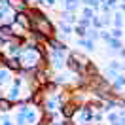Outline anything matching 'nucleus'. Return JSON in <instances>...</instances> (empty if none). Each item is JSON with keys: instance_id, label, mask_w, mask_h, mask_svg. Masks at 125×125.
<instances>
[{"instance_id": "f257e3e1", "label": "nucleus", "mask_w": 125, "mask_h": 125, "mask_svg": "<svg viewBox=\"0 0 125 125\" xmlns=\"http://www.w3.org/2000/svg\"><path fill=\"white\" fill-rule=\"evenodd\" d=\"M70 51H49V68L61 72L66 68V57Z\"/></svg>"}, {"instance_id": "f03ea898", "label": "nucleus", "mask_w": 125, "mask_h": 125, "mask_svg": "<svg viewBox=\"0 0 125 125\" xmlns=\"http://www.w3.org/2000/svg\"><path fill=\"white\" fill-rule=\"evenodd\" d=\"M78 108H80L78 104H74L72 101H66V102H62L61 106H59V110H57V112L61 114L62 119H72V117H74V114L78 112Z\"/></svg>"}, {"instance_id": "7ed1b4c3", "label": "nucleus", "mask_w": 125, "mask_h": 125, "mask_svg": "<svg viewBox=\"0 0 125 125\" xmlns=\"http://www.w3.org/2000/svg\"><path fill=\"white\" fill-rule=\"evenodd\" d=\"M2 64L8 68V70H11L13 74H19L21 72V68H23V64H21V57H6L4 55V61H2Z\"/></svg>"}, {"instance_id": "20e7f679", "label": "nucleus", "mask_w": 125, "mask_h": 125, "mask_svg": "<svg viewBox=\"0 0 125 125\" xmlns=\"http://www.w3.org/2000/svg\"><path fill=\"white\" fill-rule=\"evenodd\" d=\"M11 25H17V27H23V29H27V31H31V17H29V13H27V11L15 13V15H13Z\"/></svg>"}, {"instance_id": "39448f33", "label": "nucleus", "mask_w": 125, "mask_h": 125, "mask_svg": "<svg viewBox=\"0 0 125 125\" xmlns=\"http://www.w3.org/2000/svg\"><path fill=\"white\" fill-rule=\"evenodd\" d=\"M15 11L11 10V6H0V25H11Z\"/></svg>"}, {"instance_id": "423d86ee", "label": "nucleus", "mask_w": 125, "mask_h": 125, "mask_svg": "<svg viewBox=\"0 0 125 125\" xmlns=\"http://www.w3.org/2000/svg\"><path fill=\"white\" fill-rule=\"evenodd\" d=\"M11 80H13V72L8 70L4 64L0 66V85L4 87V85H10L11 83Z\"/></svg>"}, {"instance_id": "0eeeda50", "label": "nucleus", "mask_w": 125, "mask_h": 125, "mask_svg": "<svg viewBox=\"0 0 125 125\" xmlns=\"http://www.w3.org/2000/svg\"><path fill=\"white\" fill-rule=\"evenodd\" d=\"M21 89L23 87H15V85H10V89H8V93L4 95V97H8L11 102H17V101H21L23 97H21Z\"/></svg>"}, {"instance_id": "6e6552de", "label": "nucleus", "mask_w": 125, "mask_h": 125, "mask_svg": "<svg viewBox=\"0 0 125 125\" xmlns=\"http://www.w3.org/2000/svg\"><path fill=\"white\" fill-rule=\"evenodd\" d=\"M0 36L2 38H6L10 42V40L15 38V32H13V27L11 25H0Z\"/></svg>"}, {"instance_id": "1a4fd4ad", "label": "nucleus", "mask_w": 125, "mask_h": 125, "mask_svg": "<svg viewBox=\"0 0 125 125\" xmlns=\"http://www.w3.org/2000/svg\"><path fill=\"white\" fill-rule=\"evenodd\" d=\"M61 21H62V23H66V25H72V27H74V25L78 23V15H76V13H70V11H64V10H62Z\"/></svg>"}, {"instance_id": "9d476101", "label": "nucleus", "mask_w": 125, "mask_h": 125, "mask_svg": "<svg viewBox=\"0 0 125 125\" xmlns=\"http://www.w3.org/2000/svg\"><path fill=\"white\" fill-rule=\"evenodd\" d=\"M123 25H125V17L121 11H116L114 15H112V27L114 29H123Z\"/></svg>"}, {"instance_id": "9b49d317", "label": "nucleus", "mask_w": 125, "mask_h": 125, "mask_svg": "<svg viewBox=\"0 0 125 125\" xmlns=\"http://www.w3.org/2000/svg\"><path fill=\"white\" fill-rule=\"evenodd\" d=\"M11 108H15V102H11L8 97H2V99H0V114L11 112Z\"/></svg>"}, {"instance_id": "f8f14e48", "label": "nucleus", "mask_w": 125, "mask_h": 125, "mask_svg": "<svg viewBox=\"0 0 125 125\" xmlns=\"http://www.w3.org/2000/svg\"><path fill=\"white\" fill-rule=\"evenodd\" d=\"M99 74V66L95 64L93 61H89L85 64V70H83V76H87V78H93V76H97Z\"/></svg>"}, {"instance_id": "ddd939ff", "label": "nucleus", "mask_w": 125, "mask_h": 125, "mask_svg": "<svg viewBox=\"0 0 125 125\" xmlns=\"http://www.w3.org/2000/svg\"><path fill=\"white\" fill-rule=\"evenodd\" d=\"M80 47H83L85 51H95V42L89 38H78V42H76Z\"/></svg>"}, {"instance_id": "4468645a", "label": "nucleus", "mask_w": 125, "mask_h": 125, "mask_svg": "<svg viewBox=\"0 0 125 125\" xmlns=\"http://www.w3.org/2000/svg\"><path fill=\"white\" fill-rule=\"evenodd\" d=\"M10 6H11V10H13L15 13H21V11H27V10H29V6L25 4L23 0H11Z\"/></svg>"}, {"instance_id": "2eb2a0df", "label": "nucleus", "mask_w": 125, "mask_h": 125, "mask_svg": "<svg viewBox=\"0 0 125 125\" xmlns=\"http://www.w3.org/2000/svg\"><path fill=\"white\" fill-rule=\"evenodd\" d=\"M104 119H106V123H110V125H117L119 123V112H117V110H112V112H108V114L104 116Z\"/></svg>"}, {"instance_id": "dca6fc26", "label": "nucleus", "mask_w": 125, "mask_h": 125, "mask_svg": "<svg viewBox=\"0 0 125 125\" xmlns=\"http://www.w3.org/2000/svg\"><path fill=\"white\" fill-rule=\"evenodd\" d=\"M106 46H108L112 51H116V53H117V51H119V49L123 47V42H121L119 38H110L108 42H106Z\"/></svg>"}, {"instance_id": "f3484780", "label": "nucleus", "mask_w": 125, "mask_h": 125, "mask_svg": "<svg viewBox=\"0 0 125 125\" xmlns=\"http://www.w3.org/2000/svg\"><path fill=\"white\" fill-rule=\"evenodd\" d=\"M119 74H121V72H117V70H114V68L106 66V70H104V78L108 80V82H114V80H116Z\"/></svg>"}, {"instance_id": "a211bd4d", "label": "nucleus", "mask_w": 125, "mask_h": 125, "mask_svg": "<svg viewBox=\"0 0 125 125\" xmlns=\"http://www.w3.org/2000/svg\"><path fill=\"white\" fill-rule=\"evenodd\" d=\"M70 55H72V57H74V59L80 62V64H82V66H85L87 62H89V59H87L83 53H80V51H70Z\"/></svg>"}, {"instance_id": "6ab92c4d", "label": "nucleus", "mask_w": 125, "mask_h": 125, "mask_svg": "<svg viewBox=\"0 0 125 125\" xmlns=\"http://www.w3.org/2000/svg\"><path fill=\"white\" fill-rule=\"evenodd\" d=\"M82 17H85V19H93L95 15H97V11H95L93 8H89V6H83L82 8V13H80Z\"/></svg>"}, {"instance_id": "aec40b11", "label": "nucleus", "mask_w": 125, "mask_h": 125, "mask_svg": "<svg viewBox=\"0 0 125 125\" xmlns=\"http://www.w3.org/2000/svg\"><path fill=\"white\" fill-rule=\"evenodd\" d=\"M85 38H89V40H93V42H97V40L101 38V31H97V29H87V36Z\"/></svg>"}, {"instance_id": "412c9836", "label": "nucleus", "mask_w": 125, "mask_h": 125, "mask_svg": "<svg viewBox=\"0 0 125 125\" xmlns=\"http://www.w3.org/2000/svg\"><path fill=\"white\" fill-rule=\"evenodd\" d=\"M72 32L78 36V38H85L87 36V29H83V27H80V25H74V29H72Z\"/></svg>"}, {"instance_id": "4be33fe9", "label": "nucleus", "mask_w": 125, "mask_h": 125, "mask_svg": "<svg viewBox=\"0 0 125 125\" xmlns=\"http://www.w3.org/2000/svg\"><path fill=\"white\" fill-rule=\"evenodd\" d=\"M101 0H85V2H83V6H89V8H93L95 11H99V10H101Z\"/></svg>"}, {"instance_id": "5701e85b", "label": "nucleus", "mask_w": 125, "mask_h": 125, "mask_svg": "<svg viewBox=\"0 0 125 125\" xmlns=\"http://www.w3.org/2000/svg\"><path fill=\"white\" fill-rule=\"evenodd\" d=\"M91 27H93V29H97V31L104 29V27H102V21H101V15H95L93 19H91Z\"/></svg>"}, {"instance_id": "b1692460", "label": "nucleus", "mask_w": 125, "mask_h": 125, "mask_svg": "<svg viewBox=\"0 0 125 125\" xmlns=\"http://www.w3.org/2000/svg\"><path fill=\"white\" fill-rule=\"evenodd\" d=\"M76 25L83 27V29H91V19H85V17L80 15V17H78V23H76Z\"/></svg>"}, {"instance_id": "393cba45", "label": "nucleus", "mask_w": 125, "mask_h": 125, "mask_svg": "<svg viewBox=\"0 0 125 125\" xmlns=\"http://www.w3.org/2000/svg\"><path fill=\"white\" fill-rule=\"evenodd\" d=\"M101 21H102V27L112 25V13H102V15H101Z\"/></svg>"}, {"instance_id": "a878e982", "label": "nucleus", "mask_w": 125, "mask_h": 125, "mask_svg": "<svg viewBox=\"0 0 125 125\" xmlns=\"http://www.w3.org/2000/svg\"><path fill=\"white\" fill-rule=\"evenodd\" d=\"M110 36H112V38H119V40H121L123 31H121V29H114V27H112V29H110Z\"/></svg>"}, {"instance_id": "bb28decb", "label": "nucleus", "mask_w": 125, "mask_h": 125, "mask_svg": "<svg viewBox=\"0 0 125 125\" xmlns=\"http://www.w3.org/2000/svg\"><path fill=\"white\" fill-rule=\"evenodd\" d=\"M108 66H110V68H114V70H117V72H121V62H119V61H110Z\"/></svg>"}, {"instance_id": "cd10ccee", "label": "nucleus", "mask_w": 125, "mask_h": 125, "mask_svg": "<svg viewBox=\"0 0 125 125\" xmlns=\"http://www.w3.org/2000/svg\"><path fill=\"white\" fill-rule=\"evenodd\" d=\"M101 38L104 40V42H108L112 36H110V31H106V29H101Z\"/></svg>"}, {"instance_id": "c85d7f7f", "label": "nucleus", "mask_w": 125, "mask_h": 125, "mask_svg": "<svg viewBox=\"0 0 125 125\" xmlns=\"http://www.w3.org/2000/svg\"><path fill=\"white\" fill-rule=\"evenodd\" d=\"M99 11H102V13H112V8H110L106 2H102V4H101V10H99Z\"/></svg>"}, {"instance_id": "c756f323", "label": "nucleus", "mask_w": 125, "mask_h": 125, "mask_svg": "<svg viewBox=\"0 0 125 125\" xmlns=\"http://www.w3.org/2000/svg\"><path fill=\"white\" fill-rule=\"evenodd\" d=\"M6 46H8V40L0 36V53H4V51H6Z\"/></svg>"}, {"instance_id": "7c9ffc66", "label": "nucleus", "mask_w": 125, "mask_h": 125, "mask_svg": "<svg viewBox=\"0 0 125 125\" xmlns=\"http://www.w3.org/2000/svg\"><path fill=\"white\" fill-rule=\"evenodd\" d=\"M57 2H59V0H44V4H46L47 8H53V6L57 4Z\"/></svg>"}, {"instance_id": "2f4dec72", "label": "nucleus", "mask_w": 125, "mask_h": 125, "mask_svg": "<svg viewBox=\"0 0 125 125\" xmlns=\"http://www.w3.org/2000/svg\"><path fill=\"white\" fill-rule=\"evenodd\" d=\"M117 11H121V13H125V4H123V2H121V4H119V6H117Z\"/></svg>"}, {"instance_id": "473e14b6", "label": "nucleus", "mask_w": 125, "mask_h": 125, "mask_svg": "<svg viewBox=\"0 0 125 125\" xmlns=\"http://www.w3.org/2000/svg\"><path fill=\"white\" fill-rule=\"evenodd\" d=\"M23 2H25V4H27V6H31V4H32V2H34V0H23Z\"/></svg>"}, {"instance_id": "72a5a7b5", "label": "nucleus", "mask_w": 125, "mask_h": 125, "mask_svg": "<svg viewBox=\"0 0 125 125\" xmlns=\"http://www.w3.org/2000/svg\"><path fill=\"white\" fill-rule=\"evenodd\" d=\"M2 97H4V95H2V91H0V99H2Z\"/></svg>"}, {"instance_id": "f704fd0d", "label": "nucleus", "mask_w": 125, "mask_h": 125, "mask_svg": "<svg viewBox=\"0 0 125 125\" xmlns=\"http://www.w3.org/2000/svg\"><path fill=\"white\" fill-rule=\"evenodd\" d=\"M121 2H123V4H125V0H121Z\"/></svg>"}]
</instances>
